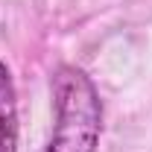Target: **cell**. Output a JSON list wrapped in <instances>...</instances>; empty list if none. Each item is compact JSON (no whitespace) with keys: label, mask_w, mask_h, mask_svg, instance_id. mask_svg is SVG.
Here are the masks:
<instances>
[{"label":"cell","mask_w":152,"mask_h":152,"mask_svg":"<svg viewBox=\"0 0 152 152\" xmlns=\"http://www.w3.org/2000/svg\"><path fill=\"white\" fill-rule=\"evenodd\" d=\"M50 91L56 126L44 152H96L102 137V99L91 76L76 64H58Z\"/></svg>","instance_id":"6da1fadb"},{"label":"cell","mask_w":152,"mask_h":152,"mask_svg":"<svg viewBox=\"0 0 152 152\" xmlns=\"http://www.w3.org/2000/svg\"><path fill=\"white\" fill-rule=\"evenodd\" d=\"M0 152H18V94L9 67L0 61Z\"/></svg>","instance_id":"7a4b0ae2"}]
</instances>
